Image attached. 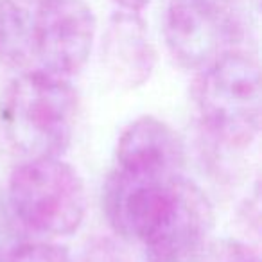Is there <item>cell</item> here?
Here are the masks:
<instances>
[{"label": "cell", "mask_w": 262, "mask_h": 262, "mask_svg": "<svg viewBox=\"0 0 262 262\" xmlns=\"http://www.w3.org/2000/svg\"><path fill=\"white\" fill-rule=\"evenodd\" d=\"M79 101L67 77L26 70L0 97V126L26 158L61 157L74 139Z\"/></svg>", "instance_id": "1"}, {"label": "cell", "mask_w": 262, "mask_h": 262, "mask_svg": "<svg viewBox=\"0 0 262 262\" xmlns=\"http://www.w3.org/2000/svg\"><path fill=\"white\" fill-rule=\"evenodd\" d=\"M194 102L203 131L215 144L226 149L250 147L260 131L257 59L235 49L208 63L194 83Z\"/></svg>", "instance_id": "2"}, {"label": "cell", "mask_w": 262, "mask_h": 262, "mask_svg": "<svg viewBox=\"0 0 262 262\" xmlns=\"http://www.w3.org/2000/svg\"><path fill=\"white\" fill-rule=\"evenodd\" d=\"M8 200L13 215L29 232L67 237L86 215V189L81 174L59 157L27 158L9 176Z\"/></svg>", "instance_id": "3"}, {"label": "cell", "mask_w": 262, "mask_h": 262, "mask_svg": "<svg viewBox=\"0 0 262 262\" xmlns=\"http://www.w3.org/2000/svg\"><path fill=\"white\" fill-rule=\"evenodd\" d=\"M165 43L172 58L189 70H201L239 49L246 36L241 0H167Z\"/></svg>", "instance_id": "4"}, {"label": "cell", "mask_w": 262, "mask_h": 262, "mask_svg": "<svg viewBox=\"0 0 262 262\" xmlns=\"http://www.w3.org/2000/svg\"><path fill=\"white\" fill-rule=\"evenodd\" d=\"M97 20L84 0H41L34 11L36 69L72 77L84 69Z\"/></svg>", "instance_id": "5"}, {"label": "cell", "mask_w": 262, "mask_h": 262, "mask_svg": "<svg viewBox=\"0 0 262 262\" xmlns=\"http://www.w3.org/2000/svg\"><path fill=\"white\" fill-rule=\"evenodd\" d=\"M214 208L208 196L180 174L171 208L142 243L147 262H203L212 241Z\"/></svg>", "instance_id": "6"}, {"label": "cell", "mask_w": 262, "mask_h": 262, "mask_svg": "<svg viewBox=\"0 0 262 262\" xmlns=\"http://www.w3.org/2000/svg\"><path fill=\"white\" fill-rule=\"evenodd\" d=\"M178 176L147 178L115 169L102 189V208L113 232L142 244L167 214Z\"/></svg>", "instance_id": "7"}, {"label": "cell", "mask_w": 262, "mask_h": 262, "mask_svg": "<svg viewBox=\"0 0 262 262\" xmlns=\"http://www.w3.org/2000/svg\"><path fill=\"white\" fill-rule=\"evenodd\" d=\"M117 169L133 176L180 174L185 151L178 133L157 117H139L124 127L115 149Z\"/></svg>", "instance_id": "8"}, {"label": "cell", "mask_w": 262, "mask_h": 262, "mask_svg": "<svg viewBox=\"0 0 262 262\" xmlns=\"http://www.w3.org/2000/svg\"><path fill=\"white\" fill-rule=\"evenodd\" d=\"M101 58L112 81L124 90H135L149 81L158 56L139 13L120 9L112 15L102 36Z\"/></svg>", "instance_id": "9"}, {"label": "cell", "mask_w": 262, "mask_h": 262, "mask_svg": "<svg viewBox=\"0 0 262 262\" xmlns=\"http://www.w3.org/2000/svg\"><path fill=\"white\" fill-rule=\"evenodd\" d=\"M0 61L22 70L34 63V13L18 0H0Z\"/></svg>", "instance_id": "10"}, {"label": "cell", "mask_w": 262, "mask_h": 262, "mask_svg": "<svg viewBox=\"0 0 262 262\" xmlns=\"http://www.w3.org/2000/svg\"><path fill=\"white\" fill-rule=\"evenodd\" d=\"M203 262H260L258 251L237 239L210 241Z\"/></svg>", "instance_id": "11"}, {"label": "cell", "mask_w": 262, "mask_h": 262, "mask_svg": "<svg viewBox=\"0 0 262 262\" xmlns=\"http://www.w3.org/2000/svg\"><path fill=\"white\" fill-rule=\"evenodd\" d=\"M8 262H72L69 250L54 243H26L15 248Z\"/></svg>", "instance_id": "12"}, {"label": "cell", "mask_w": 262, "mask_h": 262, "mask_svg": "<svg viewBox=\"0 0 262 262\" xmlns=\"http://www.w3.org/2000/svg\"><path fill=\"white\" fill-rule=\"evenodd\" d=\"M83 262H135L117 241L102 237L88 246Z\"/></svg>", "instance_id": "13"}, {"label": "cell", "mask_w": 262, "mask_h": 262, "mask_svg": "<svg viewBox=\"0 0 262 262\" xmlns=\"http://www.w3.org/2000/svg\"><path fill=\"white\" fill-rule=\"evenodd\" d=\"M119 8L122 11H129V13H140L151 0H115Z\"/></svg>", "instance_id": "14"}, {"label": "cell", "mask_w": 262, "mask_h": 262, "mask_svg": "<svg viewBox=\"0 0 262 262\" xmlns=\"http://www.w3.org/2000/svg\"><path fill=\"white\" fill-rule=\"evenodd\" d=\"M0 262H2V253H0Z\"/></svg>", "instance_id": "15"}, {"label": "cell", "mask_w": 262, "mask_h": 262, "mask_svg": "<svg viewBox=\"0 0 262 262\" xmlns=\"http://www.w3.org/2000/svg\"><path fill=\"white\" fill-rule=\"evenodd\" d=\"M38 2H41V0H38Z\"/></svg>", "instance_id": "16"}]
</instances>
